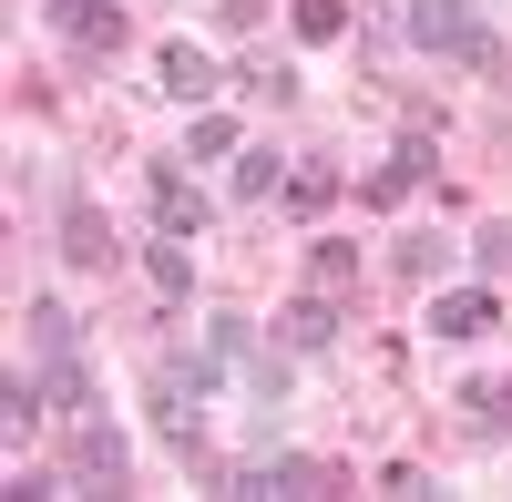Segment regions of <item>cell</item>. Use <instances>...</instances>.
I'll return each mask as SVG.
<instances>
[{
    "mask_svg": "<svg viewBox=\"0 0 512 502\" xmlns=\"http://www.w3.org/2000/svg\"><path fill=\"white\" fill-rule=\"evenodd\" d=\"M328 185H338L328 164H318V154H297V175H287V205H297V216H318V205H328Z\"/></svg>",
    "mask_w": 512,
    "mask_h": 502,
    "instance_id": "19",
    "label": "cell"
},
{
    "mask_svg": "<svg viewBox=\"0 0 512 502\" xmlns=\"http://www.w3.org/2000/svg\"><path fill=\"white\" fill-rule=\"evenodd\" d=\"M297 41H349V0H297Z\"/></svg>",
    "mask_w": 512,
    "mask_h": 502,
    "instance_id": "18",
    "label": "cell"
},
{
    "mask_svg": "<svg viewBox=\"0 0 512 502\" xmlns=\"http://www.w3.org/2000/svg\"><path fill=\"white\" fill-rule=\"evenodd\" d=\"M216 154H236V123H226V113H195V144H185V164H216Z\"/></svg>",
    "mask_w": 512,
    "mask_h": 502,
    "instance_id": "21",
    "label": "cell"
},
{
    "mask_svg": "<svg viewBox=\"0 0 512 502\" xmlns=\"http://www.w3.org/2000/svg\"><path fill=\"white\" fill-rule=\"evenodd\" d=\"M308 277L328 287V298H349V287H359V246H338V236H318V257H308Z\"/></svg>",
    "mask_w": 512,
    "mask_h": 502,
    "instance_id": "15",
    "label": "cell"
},
{
    "mask_svg": "<svg viewBox=\"0 0 512 502\" xmlns=\"http://www.w3.org/2000/svg\"><path fill=\"white\" fill-rule=\"evenodd\" d=\"M226 164H236V195H246V205H256V195H287V154H277V144H236Z\"/></svg>",
    "mask_w": 512,
    "mask_h": 502,
    "instance_id": "13",
    "label": "cell"
},
{
    "mask_svg": "<svg viewBox=\"0 0 512 502\" xmlns=\"http://www.w3.org/2000/svg\"><path fill=\"white\" fill-rule=\"evenodd\" d=\"M472 267H482V277H512V216H492V226L472 236Z\"/></svg>",
    "mask_w": 512,
    "mask_h": 502,
    "instance_id": "20",
    "label": "cell"
},
{
    "mask_svg": "<svg viewBox=\"0 0 512 502\" xmlns=\"http://www.w3.org/2000/svg\"><path fill=\"white\" fill-rule=\"evenodd\" d=\"M31 349H41V359H82V328H72L62 298H31Z\"/></svg>",
    "mask_w": 512,
    "mask_h": 502,
    "instance_id": "14",
    "label": "cell"
},
{
    "mask_svg": "<svg viewBox=\"0 0 512 502\" xmlns=\"http://www.w3.org/2000/svg\"><path fill=\"white\" fill-rule=\"evenodd\" d=\"M205 318H216L226 339H236V380H246V400H256V410H287V349H267L236 308H205Z\"/></svg>",
    "mask_w": 512,
    "mask_h": 502,
    "instance_id": "2",
    "label": "cell"
},
{
    "mask_svg": "<svg viewBox=\"0 0 512 502\" xmlns=\"http://www.w3.org/2000/svg\"><path fill=\"white\" fill-rule=\"evenodd\" d=\"M154 72H164V93L195 103V113L226 93V62H216V52H195V41H164V62H154Z\"/></svg>",
    "mask_w": 512,
    "mask_h": 502,
    "instance_id": "5",
    "label": "cell"
},
{
    "mask_svg": "<svg viewBox=\"0 0 512 502\" xmlns=\"http://www.w3.org/2000/svg\"><path fill=\"white\" fill-rule=\"evenodd\" d=\"M318 482H328V472H318V462H297V451H277V441L236 472V492H256V502H277V492H318Z\"/></svg>",
    "mask_w": 512,
    "mask_h": 502,
    "instance_id": "9",
    "label": "cell"
},
{
    "mask_svg": "<svg viewBox=\"0 0 512 502\" xmlns=\"http://www.w3.org/2000/svg\"><path fill=\"white\" fill-rule=\"evenodd\" d=\"M410 41H420V52H441V62L502 72V31H492V21H472L461 0H410Z\"/></svg>",
    "mask_w": 512,
    "mask_h": 502,
    "instance_id": "1",
    "label": "cell"
},
{
    "mask_svg": "<svg viewBox=\"0 0 512 502\" xmlns=\"http://www.w3.org/2000/svg\"><path fill=\"white\" fill-rule=\"evenodd\" d=\"M144 277L164 287V298H195V246H185V236H164V226H154V246H144Z\"/></svg>",
    "mask_w": 512,
    "mask_h": 502,
    "instance_id": "12",
    "label": "cell"
},
{
    "mask_svg": "<svg viewBox=\"0 0 512 502\" xmlns=\"http://www.w3.org/2000/svg\"><path fill=\"white\" fill-rule=\"evenodd\" d=\"M62 257H72V267H113V257H123V236H113V216H103L93 195L62 205Z\"/></svg>",
    "mask_w": 512,
    "mask_h": 502,
    "instance_id": "6",
    "label": "cell"
},
{
    "mask_svg": "<svg viewBox=\"0 0 512 502\" xmlns=\"http://www.w3.org/2000/svg\"><path fill=\"white\" fill-rule=\"evenodd\" d=\"M492 328H502L492 287H441V298H431V339H492Z\"/></svg>",
    "mask_w": 512,
    "mask_h": 502,
    "instance_id": "7",
    "label": "cell"
},
{
    "mask_svg": "<svg viewBox=\"0 0 512 502\" xmlns=\"http://www.w3.org/2000/svg\"><path fill=\"white\" fill-rule=\"evenodd\" d=\"M451 257H461V246H451V236H431V226L400 236V277H451Z\"/></svg>",
    "mask_w": 512,
    "mask_h": 502,
    "instance_id": "16",
    "label": "cell"
},
{
    "mask_svg": "<svg viewBox=\"0 0 512 502\" xmlns=\"http://www.w3.org/2000/svg\"><path fill=\"white\" fill-rule=\"evenodd\" d=\"M420 175H441V154H431V134H410V144H400L390 164H379V175H369L359 195H369V205H400V195H410Z\"/></svg>",
    "mask_w": 512,
    "mask_h": 502,
    "instance_id": "11",
    "label": "cell"
},
{
    "mask_svg": "<svg viewBox=\"0 0 512 502\" xmlns=\"http://www.w3.org/2000/svg\"><path fill=\"white\" fill-rule=\"evenodd\" d=\"M205 216H216L205 185H185L175 164H154V226H164V236H205Z\"/></svg>",
    "mask_w": 512,
    "mask_h": 502,
    "instance_id": "10",
    "label": "cell"
},
{
    "mask_svg": "<svg viewBox=\"0 0 512 502\" xmlns=\"http://www.w3.org/2000/svg\"><path fill=\"white\" fill-rule=\"evenodd\" d=\"M41 11H52V31L72 41L82 62H113L123 52V0H41Z\"/></svg>",
    "mask_w": 512,
    "mask_h": 502,
    "instance_id": "3",
    "label": "cell"
},
{
    "mask_svg": "<svg viewBox=\"0 0 512 502\" xmlns=\"http://www.w3.org/2000/svg\"><path fill=\"white\" fill-rule=\"evenodd\" d=\"M277 339H287V349H308V359H318V349H338V298H328V287L287 298V308H277Z\"/></svg>",
    "mask_w": 512,
    "mask_h": 502,
    "instance_id": "8",
    "label": "cell"
},
{
    "mask_svg": "<svg viewBox=\"0 0 512 502\" xmlns=\"http://www.w3.org/2000/svg\"><path fill=\"white\" fill-rule=\"evenodd\" d=\"M41 410H52V400H41V380H21V369H11V380H0V431L21 441V431L41 421Z\"/></svg>",
    "mask_w": 512,
    "mask_h": 502,
    "instance_id": "17",
    "label": "cell"
},
{
    "mask_svg": "<svg viewBox=\"0 0 512 502\" xmlns=\"http://www.w3.org/2000/svg\"><path fill=\"white\" fill-rule=\"evenodd\" d=\"M72 431H82V441H72V492H103V482L134 472V441H123L103 410H93V421H72Z\"/></svg>",
    "mask_w": 512,
    "mask_h": 502,
    "instance_id": "4",
    "label": "cell"
}]
</instances>
